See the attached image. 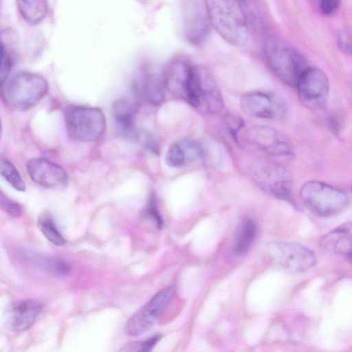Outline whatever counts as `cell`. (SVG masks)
Segmentation results:
<instances>
[{"label":"cell","instance_id":"1","mask_svg":"<svg viewBox=\"0 0 352 352\" xmlns=\"http://www.w3.org/2000/svg\"><path fill=\"white\" fill-rule=\"evenodd\" d=\"M210 23L218 34L232 45L246 44L248 23L239 0H204Z\"/></svg>","mask_w":352,"mask_h":352},{"label":"cell","instance_id":"2","mask_svg":"<svg viewBox=\"0 0 352 352\" xmlns=\"http://www.w3.org/2000/svg\"><path fill=\"white\" fill-rule=\"evenodd\" d=\"M49 86L41 75L20 72L1 82V96L10 109L23 111L34 107L47 94Z\"/></svg>","mask_w":352,"mask_h":352},{"label":"cell","instance_id":"3","mask_svg":"<svg viewBox=\"0 0 352 352\" xmlns=\"http://www.w3.org/2000/svg\"><path fill=\"white\" fill-rule=\"evenodd\" d=\"M300 197L306 208L320 217H331L344 210L349 204L346 192L319 181H308L300 190Z\"/></svg>","mask_w":352,"mask_h":352},{"label":"cell","instance_id":"4","mask_svg":"<svg viewBox=\"0 0 352 352\" xmlns=\"http://www.w3.org/2000/svg\"><path fill=\"white\" fill-rule=\"evenodd\" d=\"M63 113L67 133L76 141H96L105 131V117L99 108L69 104L65 108Z\"/></svg>","mask_w":352,"mask_h":352},{"label":"cell","instance_id":"5","mask_svg":"<svg viewBox=\"0 0 352 352\" xmlns=\"http://www.w3.org/2000/svg\"><path fill=\"white\" fill-rule=\"evenodd\" d=\"M263 52L272 71L289 85L296 87L302 74L309 67L300 52L274 38L265 41Z\"/></svg>","mask_w":352,"mask_h":352},{"label":"cell","instance_id":"6","mask_svg":"<svg viewBox=\"0 0 352 352\" xmlns=\"http://www.w3.org/2000/svg\"><path fill=\"white\" fill-rule=\"evenodd\" d=\"M186 101L202 113H216L223 109L222 94L207 67L192 65Z\"/></svg>","mask_w":352,"mask_h":352},{"label":"cell","instance_id":"7","mask_svg":"<svg viewBox=\"0 0 352 352\" xmlns=\"http://www.w3.org/2000/svg\"><path fill=\"white\" fill-rule=\"evenodd\" d=\"M252 176L256 185L266 193L294 203L292 176L279 163L269 159H259L252 166Z\"/></svg>","mask_w":352,"mask_h":352},{"label":"cell","instance_id":"8","mask_svg":"<svg viewBox=\"0 0 352 352\" xmlns=\"http://www.w3.org/2000/svg\"><path fill=\"white\" fill-rule=\"evenodd\" d=\"M266 251L273 262L292 272L307 271L316 262L310 250L297 243L274 241L267 244Z\"/></svg>","mask_w":352,"mask_h":352},{"label":"cell","instance_id":"9","mask_svg":"<svg viewBox=\"0 0 352 352\" xmlns=\"http://www.w3.org/2000/svg\"><path fill=\"white\" fill-rule=\"evenodd\" d=\"M243 138L256 148L276 157H292L294 148L281 132L267 126H252L245 130Z\"/></svg>","mask_w":352,"mask_h":352},{"label":"cell","instance_id":"10","mask_svg":"<svg viewBox=\"0 0 352 352\" xmlns=\"http://www.w3.org/2000/svg\"><path fill=\"white\" fill-rule=\"evenodd\" d=\"M174 288L167 287L153 296L129 319L125 331L129 336H138L147 331L155 323L168 301Z\"/></svg>","mask_w":352,"mask_h":352},{"label":"cell","instance_id":"11","mask_svg":"<svg viewBox=\"0 0 352 352\" xmlns=\"http://www.w3.org/2000/svg\"><path fill=\"white\" fill-rule=\"evenodd\" d=\"M296 87L300 99L307 107L314 109L325 107L329 82L320 69L309 67L299 78Z\"/></svg>","mask_w":352,"mask_h":352},{"label":"cell","instance_id":"12","mask_svg":"<svg viewBox=\"0 0 352 352\" xmlns=\"http://www.w3.org/2000/svg\"><path fill=\"white\" fill-rule=\"evenodd\" d=\"M242 110L248 116L263 119H280L286 113V104L278 96L266 92L253 91L241 98Z\"/></svg>","mask_w":352,"mask_h":352},{"label":"cell","instance_id":"13","mask_svg":"<svg viewBox=\"0 0 352 352\" xmlns=\"http://www.w3.org/2000/svg\"><path fill=\"white\" fill-rule=\"evenodd\" d=\"M184 32L193 45H199L206 38L210 21L206 8L199 0H184L183 5Z\"/></svg>","mask_w":352,"mask_h":352},{"label":"cell","instance_id":"14","mask_svg":"<svg viewBox=\"0 0 352 352\" xmlns=\"http://www.w3.org/2000/svg\"><path fill=\"white\" fill-rule=\"evenodd\" d=\"M27 172L34 183L46 188L65 184L67 173L59 164L45 158H32L26 163Z\"/></svg>","mask_w":352,"mask_h":352},{"label":"cell","instance_id":"15","mask_svg":"<svg viewBox=\"0 0 352 352\" xmlns=\"http://www.w3.org/2000/svg\"><path fill=\"white\" fill-rule=\"evenodd\" d=\"M134 89L138 96L147 103L153 106L161 104L166 89L164 72L151 68L142 69L135 80Z\"/></svg>","mask_w":352,"mask_h":352},{"label":"cell","instance_id":"16","mask_svg":"<svg viewBox=\"0 0 352 352\" xmlns=\"http://www.w3.org/2000/svg\"><path fill=\"white\" fill-rule=\"evenodd\" d=\"M192 65L183 58L171 60L164 72L166 89L173 96L186 100Z\"/></svg>","mask_w":352,"mask_h":352},{"label":"cell","instance_id":"17","mask_svg":"<svg viewBox=\"0 0 352 352\" xmlns=\"http://www.w3.org/2000/svg\"><path fill=\"white\" fill-rule=\"evenodd\" d=\"M111 111L119 134L124 139H138L135 126V107L126 99H118L113 102Z\"/></svg>","mask_w":352,"mask_h":352},{"label":"cell","instance_id":"18","mask_svg":"<svg viewBox=\"0 0 352 352\" xmlns=\"http://www.w3.org/2000/svg\"><path fill=\"white\" fill-rule=\"evenodd\" d=\"M320 246L324 251L349 256L352 254V222L343 223L320 240Z\"/></svg>","mask_w":352,"mask_h":352},{"label":"cell","instance_id":"19","mask_svg":"<svg viewBox=\"0 0 352 352\" xmlns=\"http://www.w3.org/2000/svg\"><path fill=\"white\" fill-rule=\"evenodd\" d=\"M42 310L43 305L38 300H25L16 302L12 309V329L17 332L29 329L35 323Z\"/></svg>","mask_w":352,"mask_h":352},{"label":"cell","instance_id":"20","mask_svg":"<svg viewBox=\"0 0 352 352\" xmlns=\"http://www.w3.org/2000/svg\"><path fill=\"white\" fill-rule=\"evenodd\" d=\"M16 5L21 17L31 25L41 23L47 12L46 0H16Z\"/></svg>","mask_w":352,"mask_h":352},{"label":"cell","instance_id":"21","mask_svg":"<svg viewBox=\"0 0 352 352\" xmlns=\"http://www.w3.org/2000/svg\"><path fill=\"white\" fill-rule=\"evenodd\" d=\"M256 233L255 222L249 218L241 222L236 232L233 246L234 254L243 256L249 251Z\"/></svg>","mask_w":352,"mask_h":352},{"label":"cell","instance_id":"22","mask_svg":"<svg viewBox=\"0 0 352 352\" xmlns=\"http://www.w3.org/2000/svg\"><path fill=\"white\" fill-rule=\"evenodd\" d=\"M38 227L45 238L53 244L61 246L66 243L50 214L45 212L38 217Z\"/></svg>","mask_w":352,"mask_h":352},{"label":"cell","instance_id":"23","mask_svg":"<svg viewBox=\"0 0 352 352\" xmlns=\"http://www.w3.org/2000/svg\"><path fill=\"white\" fill-rule=\"evenodd\" d=\"M0 171L2 177L16 190L25 191V184L15 166L8 160L1 158Z\"/></svg>","mask_w":352,"mask_h":352},{"label":"cell","instance_id":"24","mask_svg":"<svg viewBox=\"0 0 352 352\" xmlns=\"http://www.w3.org/2000/svg\"><path fill=\"white\" fill-rule=\"evenodd\" d=\"M36 262L43 270L54 275H66L71 270L65 261L56 257L38 258Z\"/></svg>","mask_w":352,"mask_h":352},{"label":"cell","instance_id":"25","mask_svg":"<svg viewBox=\"0 0 352 352\" xmlns=\"http://www.w3.org/2000/svg\"><path fill=\"white\" fill-rule=\"evenodd\" d=\"M178 143L182 150L186 164L197 161L205 155L204 147L195 140L184 139Z\"/></svg>","mask_w":352,"mask_h":352},{"label":"cell","instance_id":"26","mask_svg":"<svg viewBox=\"0 0 352 352\" xmlns=\"http://www.w3.org/2000/svg\"><path fill=\"white\" fill-rule=\"evenodd\" d=\"M8 41L1 40V67L0 78L3 82L9 77L10 70L14 63V55Z\"/></svg>","mask_w":352,"mask_h":352},{"label":"cell","instance_id":"27","mask_svg":"<svg viewBox=\"0 0 352 352\" xmlns=\"http://www.w3.org/2000/svg\"><path fill=\"white\" fill-rule=\"evenodd\" d=\"M165 161L171 168H179L185 164L186 160L182 150L178 142L172 144L166 153Z\"/></svg>","mask_w":352,"mask_h":352},{"label":"cell","instance_id":"28","mask_svg":"<svg viewBox=\"0 0 352 352\" xmlns=\"http://www.w3.org/2000/svg\"><path fill=\"white\" fill-rule=\"evenodd\" d=\"M160 338V335H155L145 340L129 343L120 350L122 351H151Z\"/></svg>","mask_w":352,"mask_h":352},{"label":"cell","instance_id":"29","mask_svg":"<svg viewBox=\"0 0 352 352\" xmlns=\"http://www.w3.org/2000/svg\"><path fill=\"white\" fill-rule=\"evenodd\" d=\"M1 208L10 216L18 217L21 214V207L16 201L8 197L2 191L0 195Z\"/></svg>","mask_w":352,"mask_h":352},{"label":"cell","instance_id":"30","mask_svg":"<svg viewBox=\"0 0 352 352\" xmlns=\"http://www.w3.org/2000/svg\"><path fill=\"white\" fill-rule=\"evenodd\" d=\"M143 214L146 219L152 221L157 228L162 226L163 219L153 199H151L146 206Z\"/></svg>","mask_w":352,"mask_h":352},{"label":"cell","instance_id":"31","mask_svg":"<svg viewBox=\"0 0 352 352\" xmlns=\"http://www.w3.org/2000/svg\"><path fill=\"white\" fill-rule=\"evenodd\" d=\"M223 123L234 139L237 140L239 131L243 126V121L239 117L228 114L223 118Z\"/></svg>","mask_w":352,"mask_h":352},{"label":"cell","instance_id":"32","mask_svg":"<svg viewBox=\"0 0 352 352\" xmlns=\"http://www.w3.org/2000/svg\"><path fill=\"white\" fill-rule=\"evenodd\" d=\"M338 45L340 50L352 56V32H340L338 36Z\"/></svg>","mask_w":352,"mask_h":352},{"label":"cell","instance_id":"33","mask_svg":"<svg viewBox=\"0 0 352 352\" xmlns=\"http://www.w3.org/2000/svg\"><path fill=\"white\" fill-rule=\"evenodd\" d=\"M341 0H319L320 11L325 15L333 14L339 8Z\"/></svg>","mask_w":352,"mask_h":352},{"label":"cell","instance_id":"34","mask_svg":"<svg viewBox=\"0 0 352 352\" xmlns=\"http://www.w3.org/2000/svg\"><path fill=\"white\" fill-rule=\"evenodd\" d=\"M349 260L350 261L351 263L352 264V254L348 256Z\"/></svg>","mask_w":352,"mask_h":352},{"label":"cell","instance_id":"35","mask_svg":"<svg viewBox=\"0 0 352 352\" xmlns=\"http://www.w3.org/2000/svg\"><path fill=\"white\" fill-rule=\"evenodd\" d=\"M351 190H352V186H351Z\"/></svg>","mask_w":352,"mask_h":352}]
</instances>
